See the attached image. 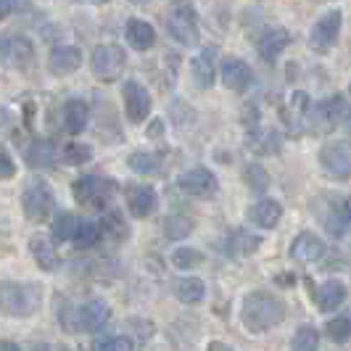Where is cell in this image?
<instances>
[{
    "mask_svg": "<svg viewBox=\"0 0 351 351\" xmlns=\"http://www.w3.org/2000/svg\"><path fill=\"white\" fill-rule=\"evenodd\" d=\"M241 317L251 333H264V330L278 328L285 319V304L269 291H251L243 299Z\"/></svg>",
    "mask_w": 351,
    "mask_h": 351,
    "instance_id": "cell-1",
    "label": "cell"
},
{
    "mask_svg": "<svg viewBox=\"0 0 351 351\" xmlns=\"http://www.w3.org/2000/svg\"><path fill=\"white\" fill-rule=\"evenodd\" d=\"M43 288L37 282H3V312L8 317H32L40 309Z\"/></svg>",
    "mask_w": 351,
    "mask_h": 351,
    "instance_id": "cell-2",
    "label": "cell"
},
{
    "mask_svg": "<svg viewBox=\"0 0 351 351\" xmlns=\"http://www.w3.org/2000/svg\"><path fill=\"white\" fill-rule=\"evenodd\" d=\"M71 193L77 198V204L88 206V209H98L104 211L111 198L117 193V182L108 180V177H98V175H85L80 180H74L71 185Z\"/></svg>",
    "mask_w": 351,
    "mask_h": 351,
    "instance_id": "cell-3",
    "label": "cell"
},
{
    "mask_svg": "<svg viewBox=\"0 0 351 351\" xmlns=\"http://www.w3.org/2000/svg\"><path fill=\"white\" fill-rule=\"evenodd\" d=\"M21 209L29 222H45L56 209V195L45 180H29L21 193Z\"/></svg>",
    "mask_w": 351,
    "mask_h": 351,
    "instance_id": "cell-4",
    "label": "cell"
},
{
    "mask_svg": "<svg viewBox=\"0 0 351 351\" xmlns=\"http://www.w3.org/2000/svg\"><path fill=\"white\" fill-rule=\"evenodd\" d=\"M127 64V53L119 45H95L90 53V71L101 82H114Z\"/></svg>",
    "mask_w": 351,
    "mask_h": 351,
    "instance_id": "cell-5",
    "label": "cell"
},
{
    "mask_svg": "<svg viewBox=\"0 0 351 351\" xmlns=\"http://www.w3.org/2000/svg\"><path fill=\"white\" fill-rule=\"evenodd\" d=\"M164 27L172 40H177L180 45H188L193 48L201 43V32H198V21H195V14L188 8V5H175L167 19H164Z\"/></svg>",
    "mask_w": 351,
    "mask_h": 351,
    "instance_id": "cell-6",
    "label": "cell"
},
{
    "mask_svg": "<svg viewBox=\"0 0 351 351\" xmlns=\"http://www.w3.org/2000/svg\"><path fill=\"white\" fill-rule=\"evenodd\" d=\"M319 167L333 180H351V143L330 141L319 148Z\"/></svg>",
    "mask_w": 351,
    "mask_h": 351,
    "instance_id": "cell-7",
    "label": "cell"
},
{
    "mask_svg": "<svg viewBox=\"0 0 351 351\" xmlns=\"http://www.w3.org/2000/svg\"><path fill=\"white\" fill-rule=\"evenodd\" d=\"M312 211L317 214V219L325 225V230L330 235H335V238H341L351 228L349 206L341 198H317L315 204H312Z\"/></svg>",
    "mask_w": 351,
    "mask_h": 351,
    "instance_id": "cell-8",
    "label": "cell"
},
{
    "mask_svg": "<svg viewBox=\"0 0 351 351\" xmlns=\"http://www.w3.org/2000/svg\"><path fill=\"white\" fill-rule=\"evenodd\" d=\"M341 24H343V14H341L338 8L322 14V16L315 21L312 32H309V48L315 53L333 51V45L338 43V37H341Z\"/></svg>",
    "mask_w": 351,
    "mask_h": 351,
    "instance_id": "cell-9",
    "label": "cell"
},
{
    "mask_svg": "<svg viewBox=\"0 0 351 351\" xmlns=\"http://www.w3.org/2000/svg\"><path fill=\"white\" fill-rule=\"evenodd\" d=\"M177 188L193 198H211L219 191V180L209 167H193L177 177Z\"/></svg>",
    "mask_w": 351,
    "mask_h": 351,
    "instance_id": "cell-10",
    "label": "cell"
},
{
    "mask_svg": "<svg viewBox=\"0 0 351 351\" xmlns=\"http://www.w3.org/2000/svg\"><path fill=\"white\" fill-rule=\"evenodd\" d=\"M312 106L315 104H312L309 93H304V90H293L291 98H288V104L282 106V122H285V127H288L293 135H301V132L309 127Z\"/></svg>",
    "mask_w": 351,
    "mask_h": 351,
    "instance_id": "cell-11",
    "label": "cell"
},
{
    "mask_svg": "<svg viewBox=\"0 0 351 351\" xmlns=\"http://www.w3.org/2000/svg\"><path fill=\"white\" fill-rule=\"evenodd\" d=\"M124 114L132 124H141L151 114V93L143 88L138 80H127L124 82Z\"/></svg>",
    "mask_w": 351,
    "mask_h": 351,
    "instance_id": "cell-12",
    "label": "cell"
},
{
    "mask_svg": "<svg viewBox=\"0 0 351 351\" xmlns=\"http://www.w3.org/2000/svg\"><path fill=\"white\" fill-rule=\"evenodd\" d=\"M343 95H330L325 101L312 106L309 114V130L312 132H330L341 124V108H343Z\"/></svg>",
    "mask_w": 351,
    "mask_h": 351,
    "instance_id": "cell-13",
    "label": "cell"
},
{
    "mask_svg": "<svg viewBox=\"0 0 351 351\" xmlns=\"http://www.w3.org/2000/svg\"><path fill=\"white\" fill-rule=\"evenodd\" d=\"M74 328L71 330H88V333H95V330H101L106 322H108V317H111V309H108V304L101 299H93L88 301L85 306H77L74 312Z\"/></svg>",
    "mask_w": 351,
    "mask_h": 351,
    "instance_id": "cell-14",
    "label": "cell"
},
{
    "mask_svg": "<svg viewBox=\"0 0 351 351\" xmlns=\"http://www.w3.org/2000/svg\"><path fill=\"white\" fill-rule=\"evenodd\" d=\"M219 80L222 85L232 93H243V90L251 85L254 74H251V66H248L243 58L238 56H225L222 64H219Z\"/></svg>",
    "mask_w": 351,
    "mask_h": 351,
    "instance_id": "cell-15",
    "label": "cell"
},
{
    "mask_svg": "<svg viewBox=\"0 0 351 351\" xmlns=\"http://www.w3.org/2000/svg\"><path fill=\"white\" fill-rule=\"evenodd\" d=\"M325 254H328L325 241H322L317 232H312V230L299 232V235L293 238V243H291V259H296V262H301V264H315V262H319Z\"/></svg>",
    "mask_w": 351,
    "mask_h": 351,
    "instance_id": "cell-16",
    "label": "cell"
},
{
    "mask_svg": "<svg viewBox=\"0 0 351 351\" xmlns=\"http://www.w3.org/2000/svg\"><path fill=\"white\" fill-rule=\"evenodd\" d=\"M124 198H127L130 214L138 217V219H145V217H151L158 209V195L148 185H127L124 188Z\"/></svg>",
    "mask_w": 351,
    "mask_h": 351,
    "instance_id": "cell-17",
    "label": "cell"
},
{
    "mask_svg": "<svg viewBox=\"0 0 351 351\" xmlns=\"http://www.w3.org/2000/svg\"><path fill=\"white\" fill-rule=\"evenodd\" d=\"M3 61L16 69H29L35 64V45L27 37H3Z\"/></svg>",
    "mask_w": 351,
    "mask_h": 351,
    "instance_id": "cell-18",
    "label": "cell"
},
{
    "mask_svg": "<svg viewBox=\"0 0 351 351\" xmlns=\"http://www.w3.org/2000/svg\"><path fill=\"white\" fill-rule=\"evenodd\" d=\"M82 66V51L77 45H53L48 56V69L53 77H66Z\"/></svg>",
    "mask_w": 351,
    "mask_h": 351,
    "instance_id": "cell-19",
    "label": "cell"
},
{
    "mask_svg": "<svg viewBox=\"0 0 351 351\" xmlns=\"http://www.w3.org/2000/svg\"><path fill=\"white\" fill-rule=\"evenodd\" d=\"M246 219L251 225L264 230H272L282 219V204L275 198H259L256 204H251L246 211Z\"/></svg>",
    "mask_w": 351,
    "mask_h": 351,
    "instance_id": "cell-20",
    "label": "cell"
},
{
    "mask_svg": "<svg viewBox=\"0 0 351 351\" xmlns=\"http://www.w3.org/2000/svg\"><path fill=\"white\" fill-rule=\"evenodd\" d=\"M259 248H262V235H256V232L243 230V228H235L228 235V241H225V251H228L230 256H235V259L251 256V254H256Z\"/></svg>",
    "mask_w": 351,
    "mask_h": 351,
    "instance_id": "cell-21",
    "label": "cell"
},
{
    "mask_svg": "<svg viewBox=\"0 0 351 351\" xmlns=\"http://www.w3.org/2000/svg\"><path fill=\"white\" fill-rule=\"evenodd\" d=\"M124 37H127V43H130L132 51L145 53L156 45V29L148 21H143V19H130L124 24Z\"/></svg>",
    "mask_w": 351,
    "mask_h": 351,
    "instance_id": "cell-22",
    "label": "cell"
},
{
    "mask_svg": "<svg viewBox=\"0 0 351 351\" xmlns=\"http://www.w3.org/2000/svg\"><path fill=\"white\" fill-rule=\"evenodd\" d=\"M291 45V32L285 27H267L259 37V56L264 61H275L285 48Z\"/></svg>",
    "mask_w": 351,
    "mask_h": 351,
    "instance_id": "cell-23",
    "label": "cell"
},
{
    "mask_svg": "<svg viewBox=\"0 0 351 351\" xmlns=\"http://www.w3.org/2000/svg\"><path fill=\"white\" fill-rule=\"evenodd\" d=\"M90 119V106L82 98H71L64 106V127L69 135H82L88 130Z\"/></svg>",
    "mask_w": 351,
    "mask_h": 351,
    "instance_id": "cell-24",
    "label": "cell"
},
{
    "mask_svg": "<svg viewBox=\"0 0 351 351\" xmlns=\"http://www.w3.org/2000/svg\"><path fill=\"white\" fill-rule=\"evenodd\" d=\"M315 301L319 312H335L346 301V285L341 280H325L315 291Z\"/></svg>",
    "mask_w": 351,
    "mask_h": 351,
    "instance_id": "cell-25",
    "label": "cell"
},
{
    "mask_svg": "<svg viewBox=\"0 0 351 351\" xmlns=\"http://www.w3.org/2000/svg\"><path fill=\"white\" fill-rule=\"evenodd\" d=\"M214 48H204V51L191 61V71H193V82L201 90H209L214 85Z\"/></svg>",
    "mask_w": 351,
    "mask_h": 351,
    "instance_id": "cell-26",
    "label": "cell"
},
{
    "mask_svg": "<svg viewBox=\"0 0 351 351\" xmlns=\"http://www.w3.org/2000/svg\"><path fill=\"white\" fill-rule=\"evenodd\" d=\"M29 254H32L37 267L45 269V272H53L58 267V254L53 248L51 238H45V235H32L29 238Z\"/></svg>",
    "mask_w": 351,
    "mask_h": 351,
    "instance_id": "cell-27",
    "label": "cell"
},
{
    "mask_svg": "<svg viewBox=\"0 0 351 351\" xmlns=\"http://www.w3.org/2000/svg\"><path fill=\"white\" fill-rule=\"evenodd\" d=\"M58 161V148L51 141H37L27 151V164L32 169H53Z\"/></svg>",
    "mask_w": 351,
    "mask_h": 351,
    "instance_id": "cell-28",
    "label": "cell"
},
{
    "mask_svg": "<svg viewBox=\"0 0 351 351\" xmlns=\"http://www.w3.org/2000/svg\"><path fill=\"white\" fill-rule=\"evenodd\" d=\"M130 169L138 175H158L161 172V156L154 151H135L132 156L127 158Z\"/></svg>",
    "mask_w": 351,
    "mask_h": 351,
    "instance_id": "cell-29",
    "label": "cell"
},
{
    "mask_svg": "<svg viewBox=\"0 0 351 351\" xmlns=\"http://www.w3.org/2000/svg\"><path fill=\"white\" fill-rule=\"evenodd\" d=\"M175 293L182 304H198V301H204V296H206V285H204V280H198V278H182V280H177Z\"/></svg>",
    "mask_w": 351,
    "mask_h": 351,
    "instance_id": "cell-30",
    "label": "cell"
},
{
    "mask_svg": "<svg viewBox=\"0 0 351 351\" xmlns=\"http://www.w3.org/2000/svg\"><path fill=\"white\" fill-rule=\"evenodd\" d=\"M80 217H74L71 211H61L58 217H56V222H53V238L56 241H74V235H77V228H80Z\"/></svg>",
    "mask_w": 351,
    "mask_h": 351,
    "instance_id": "cell-31",
    "label": "cell"
},
{
    "mask_svg": "<svg viewBox=\"0 0 351 351\" xmlns=\"http://www.w3.org/2000/svg\"><path fill=\"white\" fill-rule=\"evenodd\" d=\"M101 225V238H111L114 243H119V241H124L130 232H127V225H124V219L117 214V211H108L104 217V222H98Z\"/></svg>",
    "mask_w": 351,
    "mask_h": 351,
    "instance_id": "cell-32",
    "label": "cell"
},
{
    "mask_svg": "<svg viewBox=\"0 0 351 351\" xmlns=\"http://www.w3.org/2000/svg\"><path fill=\"white\" fill-rule=\"evenodd\" d=\"M193 232V219L185 217V214H172L164 219V235L172 238V241H180V238H188Z\"/></svg>",
    "mask_w": 351,
    "mask_h": 351,
    "instance_id": "cell-33",
    "label": "cell"
},
{
    "mask_svg": "<svg viewBox=\"0 0 351 351\" xmlns=\"http://www.w3.org/2000/svg\"><path fill=\"white\" fill-rule=\"evenodd\" d=\"M243 180H246L248 191H254V193H264L269 188V175H267V169H264L262 164H256V161H248L246 164Z\"/></svg>",
    "mask_w": 351,
    "mask_h": 351,
    "instance_id": "cell-34",
    "label": "cell"
},
{
    "mask_svg": "<svg viewBox=\"0 0 351 351\" xmlns=\"http://www.w3.org/2000/svg\"><path fill=\"white\" fill-rule=\"evenodd\" d=\"M101 243V225L98 222H90V219H82L80 228H77V235H74V246L77 248H93Z\"/></svg>",
    "mask_w": 351,
    "mask_h": 351,
    "instance_id": "cell-35",
    "label": "cell"
},
{
    "mask_svg": "<svg viewBox=\"0 0 351 351\" xmlns=\"http://www.w3.org/2000/svg\"><path fill=\"white\" fill-rule=\"evenodd\" d=\"M291 351H319V333L315 325H301L293 335Z\"/></svg>",
    "mask_w": 351,
    "mask_h": 351,
    "instance_id": "cell-36",
    "label": "cell"
},
{
    "mask_svg": "<svg viewBox=\"0 0 351 351\" xmlns=\"http://www.w3.org/2000/svg\"><path fill=\"white\" fill-rule=\"evenodd\" d=\"M325 333L333 338L335 343H346L351 338V312L333 317L328 325H325Z\"/></svg>",
    "mask_w": 351,
    "mask_h": 351,
    "instance_id": "cell-37",
    "label": "cell"
},
{
    "mask_svg": "<svg viewBox=\"0 0 351 351\" xmlns=\"http://www.w3.org/2000/svg\"><path fill=\"white\" fill-rule=\"evenodd\" d=\"M61 158L71 167H82L93 158V148L85 145V143H66L64 151H61Z\"/></svg>",
    "mask_w": 351,
    "mask_h": 351,
    "instance_id": "cell-38",
    "label": "cell"
},
{
    "mask_svg": "<svg viewBox=\"0 0 351 351\" xmlns=\"http://www.w3.org/2000/svg\"><path fill=\"white\" fill-rule=\"evenodd\" d=\"M204 262V254L198 251V248H175L172 251V264H175L177 269H193L198 264Z\"/></svg>",
    "mask_w": 351,
    "mask_h": 351,
    "instance_id": "cell-39",
    "label": "cell"
},
{
    "mask_svg": "<svg viewBox=\"0 0 351 351\" xmlns=\"http://www.w3.org/2000/svg\"><path fill=\"white\" fill-rule=\"evenodd\" d=\"M93 351H132V341L127 335H108L104 341H98Z\"/></svg>",
    "mask_w": 351,
    "mask_h": 351,
    "instance_id": "cell-40",
    "label": "cell"
},
{
    "mask_svg": "<svg viewBox=\"0 0 351 351\" xmlns=\"http://www.w3.org/2000/svg\"><path fill=\"white\" fill-rule=\"evenodd\" d=\"M243 127L251 138L259 135V106L256 104H246L243 106Z\"/></svg>",
    "mask_w": 351,
    "mask_h": 351,
    "instance_id": "cell-41",
    "label": "cell"
},
{
    "mask_svg": "<svg viewBox=\"0 0 351 351\" xmlns=\"http://www.w3.org/2000/svg\"><path fill=\"white\" fill-rule=\"evenodd\" d=\"M254 148H256L259 154H278V151H280V135H278V130L267 132L262 141H256Z\"/></svg>",
    "mask_w": 351,
    "mask_h": 351,
    "instance_id": "cell-42",
    "label": "cell"
},
{
    "mask_svg": "<svg viewBox=\"0 0 351 351\" xmlns=\"http://www.w3.org/2000/svg\"><path fill=\"white\" fill-rule=\"evenodd\" d=\"M0 161H3V167H0L3 180H11L14 172H16V164H14V158H11V154H8V148H5V145L0 148Z\"/></svg>",
    "mask_w": 351,
    "mask_h": 351,
    "instance_id": "cell-43",
    "label": "cell"
},
{
    "mask_svg": "<svg viewBox=\"0 0 351 351\" xmlns=\"http://www.w3.org/2000/svg\"><path fill=\"white\" fill-rule=\"evenodd\" d=\"M341 130H346L351 135V104L349 101H343V108H341V124H338Z\"/></svg>",
    "mask_w": 351,
    "mask_h": 351,
    "instance_id": "cell-44",
    "label": "cell"
},
{
    "mask_svg": "<svg viewBox=\"0 0 351 351\" xmlns=\"http://www.w3.org/2000/svg\"><path fill=\"white\" fill-rule=\"evenodd\" d=\"M19 0H0V16L8 19L11 14H14V8H16Z\"/></svg>",
    "mask_w": 351,
    "mask_h": 351,
    "instance_id": "cell-45",
    "label": "cell"
},
{
    "mask_svg": "<svg viewBox=\"0 0 351 351\" xmlns=\"http://www.w3.org/2000/svg\"><path fill=\"white\" fill-rule=\"evenodd\" d=\"M206 351H232V349H230V346H225L222 341H211L209 349H206Z\"/></svg>",
    "mask_w": 351,
    "mask_h": 351,
    "instance_id": "cell-46",
    "label": "cell"
},
{
    "mask_svg": "<svg viewBox=\"0 0 351 351\" xmlns=\"http://www.w3.org/2000/svg\"><path fill=\"white\" fill-rule=\"evenodd\" d=\"M0 351H21V349H19V343H14V341H3Z\"/></svg>",
    "mask_w": 351,
    "mask_h": 351,
    "instance_id": "cell-47",
    "label": "cell"
},
{
    "mask_svg": "<svg viewBox=\"0 0 351 351\" xmlns=\"http://www.w3.org/2000/svg\"><path fill=\"white\" fill-rule=\"evenodd\" d=\"M77 3H88V5H106L108 0H77Z\"/></svg>",
    "mask_w": 351,
    "mask_h": 351,
    "instance_id": "cell-48",
    "label": "cell"
},
{
    "mask_svg": "<svg viewBox=\"0 0 351 351\" xmlns=\"http://www.w3.org/2000/svg\"><path fill=\"white\" fill-rule=\"evenodd\" d=\"M130 3H135V5H145V3H151V0H130Z\"/></svg>",
    "mask_w": 351,
    "mask_h": 351,
    "instance_id": "cell-49",
    "label": "cell"
}]
</instances>
